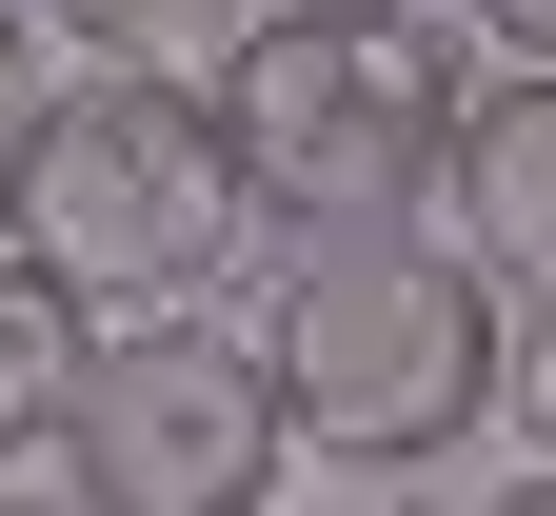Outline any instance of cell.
Masks as SVG:
<instances>
[{
  "instance_id": "obj_8",
  "label": "cell",
  "mask_w": 556,
  "mask_h": 516,
  "mask_svg": "<svg viewBox=\"0 0 556 516\" xmlns=\"http://www.w3.org/2000/svg\"><path fill=\"white\" fill-rule=\"evenodd\" d=\"M497 417L556 457V299H517V378H497Z\"/></svg>"
},
{
  "instance_id": "obj_5",
  "label": "cell",
  "mask_w": 556,
  "mask_h": 516,
  "mask_svg": "<svg viewBox=\"0 0 556 516\" xmlns=\"http://www.w3.org/2000/svg\"><path fill=\"white\" fill-rule=\"evenodd\" d=\"M438 199H457L497 299H556V60H517L497 100H457V179Z\"/></svg>"
},
{
  "instance_id": "obj_4",
  "label": "cell",
  "mask_w": 556,
  "mask_h": 516,
  "mask_svg": "<svg viewBox=\"0 0 556 516\" xmlns=\"http://www.w3.org/2000/svg\"><path fill=\"white\" fill-rule=\"evenodd\" d=\"M60 457H80V516H258L278 457H299V398H278L258 338H219L199 299H160V318H119L80 357Z\"/></svg>"
},
{
  "instance_id": "obj_9",
  "label": "cell",
  "mask_w": 556,
  "mask_h": 516,
  "mask_svg": "<svg viewBox=\"0 0 556 516\" xmlns=\"http://www.w3.org/2000/svg\"><path fill=\"white\" fill-rule=\"evenodd\" d=\"M477 40H497V60H556V0H477Z\"/></svg>"
},
{
  "instance_id": "obj_3",
  "label": "cell",
  "mask_w": 556,
  "mask_h": 516,
  "mask_svg": "<svg viewBox=\"0 0 556 516\" xmlns=\"http://www.w3.org/2000/svg\"><path fill=\"white\" fill-rule=\"evenodd\" d=\"M219 119H239V179L258 218H417L457 179V60L417 40V0H258L239 60H219Z\"/></svg>"
},
{
  "instance_id": "obj_6",
  "label": "cell",
  "mask_w": 556,
  "mask_h": 516,
  "mask_svg": "<svg viewBox=\"0 0 556 516\" xmlns=\"http://www.w3.org/2000/svg\"><path fill=\"white\" fill-rule=\"evenodd\" d=\"M80 318H100V299H80V278H40L21 239H0V457H40V437H60V417H80V357H100Z\"/></svg>"
},
{
  "instance_id": "obj_11",
  "label": "cell",
  "mask_w": 556,
  "mask_h": 516,
  "mask_svg": "<svg viewBox=\"0 0 556 516\" xmlns=\"http://www.w3.org/2000/svg\"><path fill=\"white\" fill-rule=\"evenodd\" d=\"M497 516H556V457H536V477H517V496H497Z\"/></svg>"
},
{
  "instance_id": "obj_7",
  "label": "cell",
  "mask_w": 556,
  "mask_h": 516,
  "mask_svg": "<svg viewBox=\"0 0 556 516\" xmlns=\"http://www.w3.org/2000/svg\"><path fill=\"white\" fill-rule=\"evenodd\" d=\"M199 21H239V0H40V40H80V60H139V40H199Z\"/></svg>"
},
{
  "instance_id": "obj_1",
  "label": "cell",
  "mask_w": 556,
  "mask_h": 516,
  "mask_svg": "<svg viewBox=\"0 0 556 516\" xmlns=\"http://www.w3.org/2000/svg\"><path fill=\"white\" fill-rule=\"evenodd\" d=\"M258 357H278V398H299L318 457L417 477V457H457V437L497 417L517 318H497V278H477V239H417V218H318V239L278 259V299H258Z\"/></svg>"
},
{
  "instance_id": "obj_10",
  "label": "cell",
  "mask_w": 556,
  "mask_h": 516,
  "mask_svg": "<svg viewBox=\"0 0 556 516\" xmlns=\"http://www.w3.org/2000/svg\"><path fill=\"white\" fill-rule=\"evenodd\" d=\"M21 40H40V0H0V139H21V100H40V80H21Z\"/></svg>"
},
{
  "instance_id": "obj_2",
  "label": "cell",
  "mask_w": 556,
  "mask_h": 516,
  "mask_svg": "<svg viewBox=\"0 0 556 516\" xmlns=\"http://www.w3.org/2000/svg\"><path fill=\"white\" fill-rule=\"evenodd\" d=\"M239 199H258V179H239L219 80H139V60L21 100V139H0V239H21L40 278H80L100 318L199 299V278L239 259Z\"/></svg>"
}]
</instances>
